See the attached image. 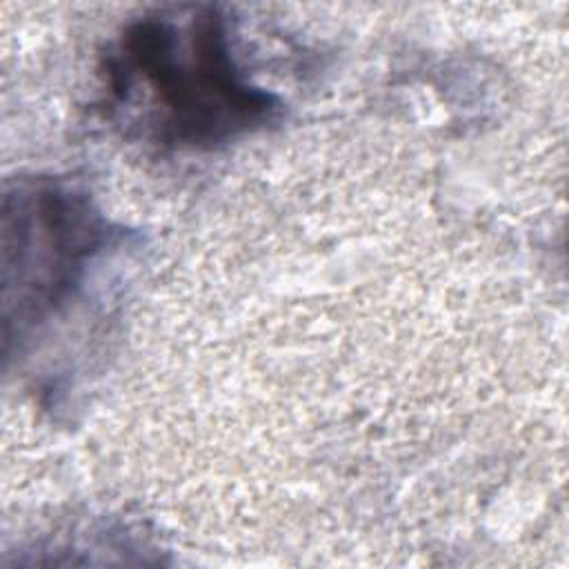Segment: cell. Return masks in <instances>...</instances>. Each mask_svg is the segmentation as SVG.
I'll use <instances>...</instances> for the list:
<instances>
[{"instance_id":"cell-1","label":"cell","mask_w":569,"mask_h":569,"mask_svg":"<svg viewBox=\"0 0 569 569\" xmlns=\"http://www.w3.org/2000/svg\"><path fill=\"white\" fill-rule=\"evenodd\" d=\"M120 98L142 91L156 138L173 147H216L264 124L276 98L251 87L236 64L229 20L209 4L144 16L109 58Z\"/></svg>"},{"instance_id":"cell-2","label":"cell","mask_w":569,"mask_h":569,"mask_svg":"<svg viewBox=\"0 0 569 569\" xmlns=\"http://www.w3.org/2000/svg\"><path fill=\"white\" fill-rule=\"evenodd\" d=\"M4 218L13 220L16 249L4 247V302L16 309L18 329L56 311L84 276L87 262L104 240L102 220L89 202L56 187L22 189L7 196Z\"/></svg>"}]
</instances>
